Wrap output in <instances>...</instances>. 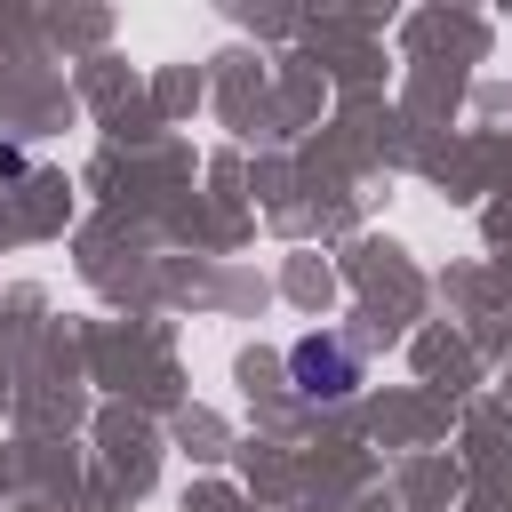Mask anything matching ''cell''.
Returning a JSON list of instances; mask_svg holds the SVG:
<instances>
[{"label": "cell", "instance_id": "1", "mask_svg": "<svg viewBox=\"0 0 512 512\" xmlns=\"http://www.w3.org/2000/svg\"><path fill=\"white\" fill-rule=\"evenodd\" d=\"M288 368H296V392H312V400H344V392L360 384V368H352V352H344L336 336H304V344L288 352Z\"/></svg>", "mask_w": 512, "mask_h": 512}]
</instances>
